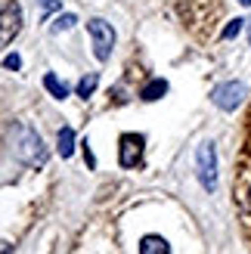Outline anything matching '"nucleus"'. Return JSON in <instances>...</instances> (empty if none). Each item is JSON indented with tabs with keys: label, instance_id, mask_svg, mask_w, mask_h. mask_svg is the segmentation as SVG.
<instances>
[{
	"label": "nucleus",
	"instance_id": "obj_1",
	"mask_svg": "<svg viewBox=\"0 0 251 254\" xmlns=\"http://www.w3.org/2000/svg\"><path fill=\"white\" fill-rule=\"evenodd\" d=\"M233 205L242 223V236L251 245V109L245 118V133H242V146L236 155V174H233Z\"/></svg>",
	"mask_w": 251,
	"mask_h": 254
},
{
	"label": "nucleus",
	"instance_id": "obj_2",
	"mask_svg": "<svg viewBox=\"0 0 251 254\" xmlns=\"http://www.w3.org/2000/svg\"><path fill=\"white\" fill-rule=\"evenodd\" d=\"M12 152L22 164H31V168H44L47 164V149L41 143V136L28 127H19L16 130V143H12Z\"/></svg>",
	"mask_w": 251,
	"mask_h": 254
},
{
	"label": "nucleus",
	"instance_id": "obj_3",
	"mask_svg": "<svg viewBox=\"0 0 251 254\" xmlns=\"http://www.w3.org/2000/svg\"><path fill=\"white\" fill-rule=\"evenodd\" d=\"M195 174H198V183H202L208 192L217 189V152L214 143H202L195 152Z\"/></svg>",
	"mask_w": 251,
	"mask_h": 254
},
{
	"label": "nucleus",
	"instance_id": "obj_4",
	"mask_svg": "<svg viewBox=\"0 0 251 254\" xmlns=\"http://www.w3.org/2000/svg\"><path fill=\"white\" fill-rule=\"evenodd\" d=\"M87 34H90V41H93V56L99 62H106L112 56V47H115V28L103 19H90L87 22Z\"/></svg>",
	"mask_w": 251,
	"mask_h": 254
},
{
	"label": "nucleus",
	"instance_id": "obj_5",
	"mask_svg": "<svg viewBox=\"0 0 251 254\" xmlns=\"http://www.w3.org/2000/svg\"><path fill=\"white\" fill-rule=\"evenodd\" d=\"M248 96V87L242 81H227V84H217L214 90H211V103L223 112H236Z\"/></svg>",
	"mask_w": 251,
	"mask_h": 254
},
{
	"label": "nucleus",
	"instance_id": "obj_6",
	"mask_svg": "<svg viewBox=\"0 0 251 254\" xmlns=\"http://www.w3.org/2000/svg\"><path fill=\"white\" fill-rule=\"evenodd\" d=\"M143 146H146L143 133H124L118 139V164L121 168H136L143 158Z\"/></svg>",
	"mask_w": 251,
	"mask_h": 254
},
{
	"label": "nucleus",
	"instance_id": "obj_7",
	"mask_svg": "<svg viewBox=\"0 0 251 254\" xmlns=\"http://www.w3.org/2000/svg\"><path fill=\"white\" fill-rule=\"evenodd\" d=\"M22 31V6L9 3L3 12H0V50L6 44H12V37Z\"/></svg>",
	"mask_w": 251,
	"mask_h": 254
},
{
	"label": "nucleus",
	"instance_id": "obj_8",
	"mask_svg": "<svg viewBox=\"0 0 251 254\" xmlns=\"http://www.w3.org/2000/svg\"><path fill=\"white\" fill-rule=\"evenodd\" d=\"M140 254H171V245H168L161 236H143Z\"/></svg>",
	"mask_w": 251,
	"mask_h": 254
},
{
	"label": "nucleus",
	"instance_id": "obj_9",
	"mask_svg": "<svg viewBox=\"0 0 251 254\" xmlns=\"http://www.w3.org/2000/svg\"><path fill=\"white\" fill-rule=\"evenodd\" d=\"M165 93H168V81L155 78V81H149L143 90H140V99H146V103H155V99H161Z\"/></svg>",
	"mask_w": 251,
	"mask_h": 254
},
{
	"label": "nucleus",
	"instance_id": "obj_10",
	"mask_svg": "<svg viewBox=\"0 0 251 254\" xmlns=\"http://www.w3.org/2000/svg\"><path fill=\"white\" fill-rule=\"evenodd\" d=\"M59 155L62 158L74 155V130H71V127H62V130H59Z\"/></svg>",
	"mask_w": 251,
	"mask_h": 254
},
{
	"label": "nucleus",
	"instance_id": "obj_11",
	"mask_svg": "<svg viewBox=\"0 0 251 254\" xmlns=\"http://www.w3.org/2000/svg\"><path fill=\"white\" fill-rule=\"evenodd\" d=\"M96 84H99V74H96V71H90V74H84V78L78 81V87H74V90H78V96H81V99H87V96H93Z\"/></svg>",
	"mask_w": 251,
	"mask_h": 254
},
{
	"label": "nucleus",
	"instance_id": "obj_12",
	"mask_svg": "<svg viewBox=\"0 0 251 254\" xmlns=\"http://www.w3.org/2000/svg\"><path fill=\"white\" fill-rule=\"evenodd\" d=\"M44 87H47V90L53 93L56 99H65V96H68V84H62L56 74H44Z\"/></svg>",
	"mask_w": 251,
	"mask_h": 254
},
{
	"label": "nucleus",
	"instance_id": "obj_13",
	"mask_svg": "<svg viewBox=\"0 0 251 254\" xmlns=\"http://www.w3.org/2000/svg\"><path fill=\"white\" fill-rule=\"evenodd\" d=\"M242 28H245V19H233L227 28H223V34H220V37H223V41H233V37H239V31H242Z\"/></svg>",
	"mask_w": 251,
	"mask_h": 254
},
{
	"label": "nucleus",
	"instance_id": "obj_14",
	"mask_svg": "<svg viewBox=\"0 0 251 254\" xmlns=\"http://www.w3.org/2000/svg\"><path fill=\"white\" fill-rule=\"evenodd\" d=\"M74 22H78V19H74L71 12H65V16H59L53 22V31H68V28H74Z\"/></svg>",
	"mask_w": 251,
	"mask_h": 254
},
{
	"label": "nucleus",
	"instance_id": "obj_15",
	"mask_svg": "<svg viewBox=\"0 0 251 254\" xmlns=\"http://www.w3.org/2000/svg\"><path fill=\"white\" fill-rule=\"evenodd\" d=\"M3 68H9V71H16V68H22V59H19L16 53H12V56H6V59H3Z\"/></svg>",
	"mask_w": 251,
	"mask_h": 254
},
{
	"label": "nucleus",
	"instance_id": "obj_16",
	"mask_svg": "<svg viewBox=\"0 0 251 254\" xmlns=\"http://www.w3.org/2000/svg\"><path fill=\"white\" fill-rule=\"evenodd\" d=\"M41 9H44V12H53V9H59V0H41Z\"/></svg>",
	"mask_w": 251,
	"mask_h": 254
},
{
	"label": "nucleus",
	"instance_id": "obj_17",
	"mask_svg": "<svg viewBox=\"0 0 251 254\" xmlns=\"http://www.w3.org/2000/svg\"><path fill=\"white\" fill-rule=\"evenodd\" d=\"M9 248H12L9 242H0V254H9Z\"/></svg>",
	"mask_w": 251,
	"mask_h": 254
},
{
	"label": "nucleus",
	"instance_id": "obj_18",
	"mask_svg": "<svg viewBox=\"0 0 251 254\" xmlns=\"http://www.w3.org/2000/svg\"><path fill=\"white\" fill-rule=\"evenodd\" d=\"M239 3H242V6H251V0H239Z\"/></svg>",
	"mask_w": 251,
	"mask_h": 254
},
{
	"label": "nucleus",
	"instance_id": "obj_19",
	"mask_svg": "<svg viewBox=\"0 0 251 254\" xmlns=\"http://www.w3.org/2000/svg\"><path fill=\"white\" fill-rule=\"evenodd\" d=\"M248 44H251V22H248Z\"/></svg>",
	"mask_w": 251,
	"mask_h": 254
}]
</instances>
